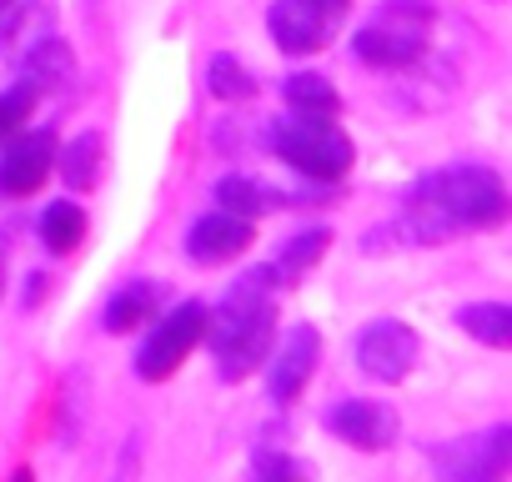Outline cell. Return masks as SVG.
<instances>
[{
	"label": "cell",
	"mask_w": 512,
	"mask_h": 482,
	"mask_svg": "<svg viewBox=\"0 0 512 482\" xmlns=\"http://www.w3.org/2000/svg\"><path fill=\"white\" fill-rule=\"evenodd\" d=\"M507 462H512V427H492L482 437H457L452 447L437 452V467L452 482H492L507 472Z\"/></svg>",
	"instance_id": "obj_7"
},
{
	"label": "cell",
	"mask_w": 512,
	"mask_h": 482,
	"mask_svg": "<svg viewBox=\"0 0 512 482\" xmlns=\"http://www.w3.org/2000/svg\"><path fill=\"white\" fill-rule=\"evenodd\" d=\"M156 302H161V287L156 282H126L121 292H111L106 312H101V327L106 332H131L141 322L156 317Z\"/></svg>",
	"instance_id": "obj_14"
},
{
	"label": "cell",
	"mask_w": 512,
	"mask_h": 482,
	"mask_svg": "<svg viewBox=\"0 0 512 482\" xmlns=\"http://www.w3.org/2000/svg\"><path fill=\"white\" fill-rule=\"evenodd\" d=\"M201 332H206V307H201V302L171 307L161 322H151V337H146L141 352H136V377H146V382L171 377V372L186 362V352L201 342Z\"/></svg>",
	"instance_id": "obj_5"
},
{
	"label": "cell",
	"mask_w": 512,
	"mask_h": 482,
	"mask_svg": "<svg viewBox=\"0 0 512 482\" xmlns=\"http://www.w3.org/2000/svg\"><path fill=\"white\" fill-rule=\"evenodd\" d=\"M327 241H332L327 226H317V231H297L287 247H282V257H277V277H307V272L327 257Z\"/></svg>",
	"instance_id": "obj_20"
},
{
	"label": "cell",
	"mask_w": 512,
	"mask_h": 482,
	"mask_svg": "<svg viewBox=\"0 0 512 482\" xmlns=\"http://www.w3.org/2000/svg\"><path fill=\"white\" fill-rule=\"evenodd\" d=\"M16 6H26V0H0V16H6V11H16Z\"/></svg>",
	"instance_id": "obj_24"
},
{
	"label": "cell",
	"mask_w": 512,
	"mask_h": 482,
	"mask_svg": "<svg viewBox=\"0 0 512 482\" xmlns=\"http://www.w3.org/2000/svg\"><path fill=\"white\" fill-rule=\"evenodd\" d=\"M282 96H287V106H292L297 116H337V111H342V96H337V86H332L327 76L297 71V76H287Z\"/></svg>",
	"instance_id": "obj_17"
},
{
	"label": "cell",
	"mask_w": 512,
	"mask_h": 482,
	"mask_svg": "<svg viewBox=\"0 0 512 482\" xmlns=\"http://www.w3.org/2000/svg\"><path fill=\"white\" fill-rule=\"evenodd\" d=\"M206 86H211V96H221V101H251L256 96V76L236 61V56H211V66H206Z\"/></svg>",
	"instance_id": "obj_21"
},
{
	"label": "cell",
	"mask_w": 512,
	"mask_h": 482,
	"mask_svg": "<svg viewBox=\"0 0 512 482\" xmlns=\"http://www.w3.org/2000/svg\"><path fill=\"white\" fill-rule=\"evenodd\" d=\"M457 327L487 347H512V307L502 302H472L457 312Z\"/></svg>",
	"instance_id": "obj_19"
},
{
	"label": "cell",
	"mask_w": 512,
	"mask_h": 482,
	"mask_svg": "<svg viewBox=\"0 0 512 482\" xmlns=\"http://www.w3.org/2000/svg\"><path fill=\"white\" fill-rule=\"evenodd\" d=\"M507 216V191L497 181V171L487 166H442L427 171L412 196L402 221L392 226V236H402L407 247H437L452 231H477V226H497Z\"/></svg>",
	"instance_id": "obj_1"
},
{
	"label": "cell",
	"mask_w": 512,
	"mask_h": 482,
	"mask_svg": "<svg viewBox=\"0 0 512 482\" xmlns=\"http://www.w3.org/2000/svg\"><path fill=\"white\" fill-rule=\"evenodd\" d=\"M417 357H422V337L397 317H382L357 337V367L377 382H402Z\"/></svg>",
	"instance_id": "obj_6"
},
{
	"label": "cell",
	"mask_w": 512,
	"mask_h": 482,
	"mask_svg": "<svg viewBox=\"0 0 512 482\" xmlns=\"http://www.w3.org/2000/svg\"><path fill=\"white\" fill-rule=\"evenodd\" d=\"M0 287H6V262H0Z\"/></svg>",
	"instance_id": "obj_26"
},
{
	"label": "cell",
	"mask_w": 512,
	"mask_h": 482,
	"mask_svg": "<svg viewBox=\"0 0 512 482\" xmlns=\"http://www.w3.org/2000/svg\"><path fill=\"white\" fill-rule=\"evenodd\" d=\"M397 427H402L397 412L387 402H372V397H347V402H337L327 412V432L342 437V442H352V447H362V452L392 447L397 442Z\"/></svg>",
	"instance_id": "obj_9"
},
{
	"label": "cell",
	"mask_w": 512,
	"mask_h": 482,
	"mask_svg": "<svg viewBox=\"0 0 512 482\" xmlns=\"http://www.w3.org/2000/svg\"><path fill=\"white\" fill-rule=\"evenodd\" d=\"M56 166V136L51 131H26L0 156V191L6 196H31Z\"/></svg>",
	"instance_id": "obj_12"
},
{
	"label": "cell",
	"mask_w": 512,
	"mask_h": 482,
	"mask_svg": "<svg viewBox=\"0 0 512 482\" xmlns=\"http://www.w3.org/2000/svg\"><path fill=\"white\" fill-rule=\"evenodd\" d=\"M31 111H36V91L26 81L16 91H0V141L11 131H21V121H31Z\"/></svg>",
	"instance_id": "obj_22"
},
{
	"label": "cell",
	"mask_w": 512,
	"mask_h": 482,
	"mask_svg": "<svg viewBox=\"0 0 512 482\" xmlns=\"http://www.w3.org/2000/svg\"><path fill=\"white\" fill-rule=\"evenodd\" d=\"M317 357H322V337H317V327H292V332L282 337L272 367H267V392H272V402H292V397L312 382Z\"/></svg>",
	"instance_id": "obj_10"
},
{
	"label": "cell",
	"mask_w": 512,
	"mask_h": 482,
	"mask_svg": "<svg viewBox=\"0 0 512 482\" xmlns=\"http://www.w3.org/2000/svg\"><path fill=\"white\" fill-rule=\"evenodd\" d=\"M277 267H251L236 277V287L226 292L221 312L211 317L206 312V342L216 352V372L226 382H241L246 372H256L272 352V327H277V312H272V292H277Z\"/></svg>",
	"instance_id": "obj_2"
},
{
	"label": "cell",
	"mask_w": 512,
	"mask_h": 482,
	"mask_svg": "<svg viewBox=\"0 0 512 482\" xmlns=\"http://www.w3.org/2000/svg\"><path fill=\"white\" fill-rule=\"evenodd\" d=\"M81 236H86V211L76 201H51L41 211V241H46V252L66 257L71 247H81Z\"/></svg>",
	"instance_id": "obj_18"
},
{
	"label": "cell",
	"mask_w": 512,
	"mask_h": 482,
	"mask_svg": "<svg viewBox=\"0 0 512 482\" xmlns=\"http://www.w3.org/2000/svg\"><path fill=\"white\" fill-rule=\"evenodd\" d=\"M272 41L287 51V56H312L332 41V26H337V11H327L322 0H272Z\"/></svg>",
	"instance_id": "obj_8"
},
{
	"label": "cell",
	"mask_w": 512,
	"mask_h": 482,
	"mask_svg": "<svg viewBox=\"0 0 512 482\" xmlns=\"http://www.w3.org/2000/svg\"><path fill=\"white\" fill-rule=\"evenodd\" d=\"M322 6H327V11H337V16H342V6H347V0H322Z\"/></svg>",
	"instance_id": "obj_25"
},
{
	"label": "cell",
	"mask_w": 512,
	"mask_h": 482,
	"mask_svg": "<svg viewBox=\"0 0 512 482\" xmlns=\"http://www.w3.org/2000/svg\"><path fill=\"white\" fill-rule=\"evenodd\" d=\"M267 146L287 166H297L302 176H312V181H342L352 171V161H357L352 141L332 126V116H297L292 111L287 121H272L267 126Z\"/></svg>",
	"instance_id": "obj_3"
},
{
	"label": "cell",
	"mask_w": 512,
	"mask_h": 482,
	"mask_svg": "<svg viewBox=\"0 0 512 482\" xmlns=\"http://www.w3.org/2000/svg\"><path fill=\"white\" fill-rule=\"evenodd\" d=\"M251 247V216H236V211H211L201 216L191 231H186V257L201 262V267H216V262H231Z\"/></svg>",
	"instance_id": "obj_11"
},
{
	"label": "cell",
	"mask_w": 512,
	"mask_h": 482,
	"mask_svg": "<svg viewBox=\"0 0 512 482\" xmlns=\"http://www.w3.org/2000/svg\"><path fill=\"white\" fill-rule=\"evenodd\" d=\"M216 201L226 211H236V216H262V211L282 206V191L267 186V181H256V176H246V171H231V176L216 181Z\"/></svg>",
	"instance_id": "obj_15"
},
{
	"label": "cell",
	"mask_w": 512,
	"mask_h": 482,
	"mask_svg": "<svg viewBox=\"0 0 512 482\" xmlns=\"http://www.w3.org/2000/svg\"><path fill=\"white\" fill-rule=\"evenodd\" d=\"M101 156H106V141L101 131H81L66 151H61V176L71 191H91L101 181Z\"/></svg>",
	"instance_id": "obj_16"
},
{
	"label": "cell",
	"mask_w": 512,
	"mask_h": 482,
	"mask_svg": "<svg viewBox=\"0 0 512 482\" xmlns=\"http://www.w3.org/2000/svg\"><path fill=\"white\" fill-rule=\"evenodd\" d=\"M71 76H76V61H71V46H66V41L46 36V41H36V46L26 51V86H31L36 96L71 86Z\"/></svg>",
	"instance_id": "obj_13"
},
{
	"label": "cell",
	"mask_w": 512,
	"mask_h": 482,
	"mask_svg": "<svg viewBox=\"0 0 512 482\" xmlns=\"http://www.w3.org/2000/svg\"><path fill=\"white\" fill-rule=\"evenodd\" d=\"M427 31H432V6L427 0H387V6L352 36V51L367 66L402 71V66H412L422 56Z\"/></svg>",
	"instance_id": "obj_4"
},
{
	"label": "cell",
	"mask_w": 512,
	"mask_h": 482,
	"mask_svg": "<svg viewBox=\"0 0 512 482\" xmlns=\"http://www.w3.org/2000/svg\"><path fill=\"white\" fill-rule=\"evenodd\" d=\"M251 467H256V477H302V462H292V457H282L272 447H256Z\"/></svg>",
	"instance_id": "obj_23"
}]
</instances>
